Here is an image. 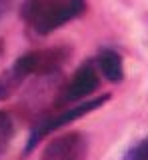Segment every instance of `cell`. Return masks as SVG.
Segmentation results:
<instances>
[{
  "label": "cell",
  "instance_id": "cell-1",
  "mask_svg": "<svg viewBox=\"0 0 148 160\" xmlns=\"http://www.w3.org/2000/svg\"><path fill=\"white\" fill-rule=\"evenodd\" d=\"M86 10V0H22L20 16L36 34L58 30Z\"/></svg>",
  "mask_w": 148,
  "mask_h": 160
},
{
  "label": "cell",
  "instance_id": "cell-2",
  "mask_svg": "<svg viewBox=\"0 0 148 160\" xmlns=\"http://www.w3.org/2000/svg\"><path fill=\"white\" fill-rule=\"evenodd\" d=\"M108 100H110V94H102V96H96L92 100H86V102H80L78 106H68L64 112L56 114V116H50V118H44L40 122H36L30 130V136L26 140V146H24V154H30L34 148L38 146V142H40L42 138H46L48 134H52L54 130L58 128H64L66 124L74 122V120L86 116L88 112H92V110H98L102 106V104H106Z\"/></svg>",
  "mask_w": 148,
  "mask_h": 160
},
{
  "label": "cell",
  "instance_id": "cell-3",
  "mask_svg": "<svg viewBox=\"0 0 148 160\" xmlns=\"http://www.w3.org/2000/svg\"><path fill=\"white\" fill-rule=\"evenodd\" d=\"M100 86V78H98V68L96 62L86 60L80 68L74 72L70 82L66 84V88L60 92L58 104H70V102H80L86 96H90L92 92H96Z\"/></svg>",
  "mask_w": 148,
  "mask_h": 160
},
{
  "label": "cell",
  "instance_id": "cell-4",
  "mask_svg": "<svg viewBox=\"0 0 148 160\" xmlns=\"http://www.w3.org/2000/svg\"><path fill=\"white\" fill-rule=\"evenodd\" d=\"M88 138L84 132H66L56 136L44 148L42 160H86Z\"/></svg>",
  "mask_w": 148,
  "mask_h": 160
},
{
  "label": "cell",
  "instance_id": "cell-5",
  "mask_svg": "<svg viewBox=\"0 0 148 160\" xmlns=\"http://www.w3.org/2000/svg\"><path fill=\"white\" fill-rule=\"evenodd\" d=\"M32 74H36V56L34 52H26L20 58H16V62L6 72L0 74V100L10 98Z\"/></svg>",
  "mask_w": 148,
  "mask_h": 160
},
{
  "label": "cell",
  "instance_id": "cell-6",
  "mask_svg": "<svg viewBox=\"0 0 148 160\" xmlns=\"http://www.w3.org/2000/svg\"><path fill=\"white\" fill-rule=\"evenodd\" d=\"M98 72L104 74L110 82H122L124 78V64H122V56L112 48H102L96 58Z\"/></svg>",
  "mask_w": 148,
  "mask_h": 160
},
{
  "label": "cell",
  "instance_id": "cell-7",
  "mask_svg": "<svg viewBox=\"0 0 148 160\" xmlns=\"http://www.w3.org/2000/svg\"><path fill=\"white\" fill-rule=\"evenodd\" d=\"M14 136V118L10 116V112L0 110V156L8 150Z\"/></svg>",
  "mask_w": 148,
  "mask_h": 160
},
{
  "label": "cell",
  "instance_id": "cell-8",
  "mask_svg": "<svg viewBox=\"0 0 148 160\" xmlns=\"http://www.w3.org/2000/svg\"><path fill=\"white\" fill-rule=\"evenodd\" d=\"M124 160H148V136L142 138L138 144H134L128 150Z\"/></svg>",
  "mask_w": 148,
  "mask_h": 160
},
{
  "label": "cell",
  "instance_id": "cell-9",
  "mask_svg": "<svg viewBox=\"0 0 148 160\" xmlns=\"http://www.w3.org/2000/svg\"><path fill=\"white\" fill-rule=\"evenodd\" d=\"M18 2H20V0H0V20L6 18L8 14L18 6Z\"/></svg>",
  "mask_w": 148,
  "mask_h": 160
},
{
  "label": "cell",
  "instance_id": "cell-10",
  "mask_svg": "<svg viewBox=\"0 0 148 160\" xmlns=\"http://www.w3.org/2000/svg\"><path fill=\"white\" fill-rule=\"evenodd\" d=\"M0 54H2V40H0Z\"/></svg>",
  "mask_w": 148,
  "mask_h": 160
}]
</instances>
